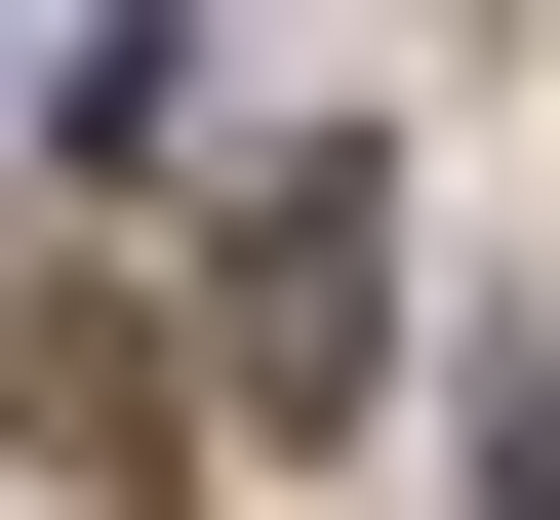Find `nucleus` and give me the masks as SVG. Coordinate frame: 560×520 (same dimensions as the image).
<instances>
[{"instance_id":"nucleus-1","label":"nucleus","mask_w":560,"mask_h":520,"mask_svg":"<svg viewBox=\"0 0 560 520\" xmlns=\"http://www.w3.org/2000/svg\"><path fill=\"white\" fill-rule=\"evenodd\" d=\"M361 360H400V200L361 161H241V440H320Z\"/></svg>"}]
</instances>
